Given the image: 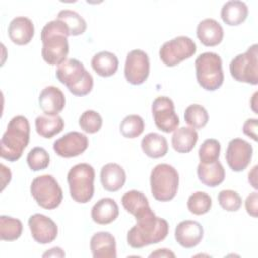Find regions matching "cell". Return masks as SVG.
I'll return each instance as SVG.
<instances>
[{
  "label": "cell",
  "instance_id": "6da1fadb",
  "mask_svg": "<svg viewBox=\"0 0 258 258\" xmlns=\"http://www.w3.org/2000/svg\"><path fill=\"white\" fill-rule=\"evenodd\" d=\"M69 35L68 26L59 19L51 20L43 26L40 38L42 41L41 55L45 62L50 66H59L67 59Z\"/></svg>",
  "mask_w": 258,
  "mask_h": 258
},
{
  "label": "cell",
  "instance_id": "7a4b0ae2",
  "mask_svg": "<svg viewBox=\"0 0 258 258\" xmlns=\"http://www.w3.org/2000/svg\"><path fill=\"white\" fill-rule=\"evenodd\" d=\"M168 229L167 221L157 217L151 210L136 219V224L128 231L127 243L135 249L159 243L166 238Z\"/></svg>",
  "mask_w": 258,
  "mask_h": 258
},
{
  "label": "cell",
  "instance_id": "3957f363",
  "mask_svg": "<svg viewBox=\"0 0 258 258\" xmlns=\"http://www.w3.org/2000/svg\"><path fill=\"white\" fill-rule=\"evenodd\" d=\"M30 125L26 117H13L3 133L0 141V156L8 161L18 160L29 142Z\"/></svg>",
  "mask_w": 258,
  "mask_h": 258
},
{
  "label": "cell",
  "instance_id": "277c9868",
  "mask_svg": "<svg viewBox=\"0 0 258 258\" xmlns=\"http://www.w3.org/2000/svg\"><path fill=\"white\" fill-rule=\"evenodd\" d=\"M55 76L75 96L83 97L88 95L94 86L92 75L76 58H68L61 62L56 69Z\"/></svg>",
  "mask_w": 258,
  "mask_h": 258
},
{
  "label": "cell",
  "instance_id": "5b68a950",
  "mask_svg": "<svg viewBox=\"0 0 258 258\" xmlns=\"http://www.w3.org/2000/svg\"><path fill=\"white\" fill-rule=\"evenodd\" d=\"M199 85L207 91H216L224 83L221 56L212 51L201 53L195 60Z\"/></svg>",
  "mask_w": 258,
  "mask_h": 258
},
{
  "label": "cell",
  "instance_id": "8992f818",
  "mask_svg": "<svg viewBox=\"0 0 258 258\" xmlns=\"http://www.w3.org/2000/svg\"><path fill=\"white\" fill-rule=\"evenodd\" d=\"M177 170L167 163L157 164L150 173V187L153 198L159 202L172 200L178 189Z\"/></svg>",
  "mask_w": 258,
  "mask_h": 258
},
{
  "label": "cell",
  "instance_id": "52a82bcc",
  "mask_svg": "<svg viewBox=\"0 0 258 258\" xmlns=\"http://www.w3.org/2000/svg\"><path fill=\"white\" fill-rule=\"evenodd\" d=\"M95 170L89 163L74 165L68 172V183L72 199L80 204L88 203L94 196Z\"/></svg>",
  "mask_w": 258,
  "mask_h": 258
},
{
  "label": "cell",
  "instance_id": "ba28073f",
  "mask_svg": "<svg viewBox=\"0 0 258 258\" xmlns=\"http://www.w3.org/2000/svg\"><path fill=\"white\" fill-rule=\"evenodd\" d=\"M30 194L37 205L46 210L57 208L63 197L61 187L50 174L35 177L30 185Z\"/></svg>",
  "mask_w": 258,
  "mask_h": 258
},
{
  "label": "cell",
  "instance_id": "9c48e42d",
  "mask_svg": "<svg viewBox=\"0 0 258 258\" xmlns=\"http://www.w3.org/2000/svg\"><path fill=\"white\" fill-rule=\"evenodd\" d=\"M234 80L251 85L258 84V45H251L244 53L237 54L230 62Z\"/></svg>",
  "mask_w": 258,
  "mask_h": 258
},
{
  "label": "cell",
  "instance_id": "30bf717a",
  "mask_svg": "<svg viewBox=\"0 0 258 258\" xmlns=\"http://www.w3.org/2000/svg\"><path fill=\"white\" fill-rule=\"evenodd\" d=\"M197 51L195 41L188 36H176L164 42L159 49V57L166 67H174L191 57Z\"/></svg>",
  "mask_w": 258,
  "mask_h": 258
},
{
  "label": "cell",
  "instance_id": "8fae6325",
  "mask_svg": "<svg viewBox=\"0 0 258 258\" xmlns=\"http://www.w3.org/2000/svg\"><path fill=\"white\" fill-rule=\"evenodd\" d=\"M152 116L155 126L165 132L169 133L177 129L179 125V118L174 110L173 101L165 96L157 97L151 106Z\"/></svg>",
  "mask_w": 258,
  "mask_h": 258
},
{
  "label": "cell",
  "instance_id": "7c38bea8",
  "mask_svg": "<svg viewBox=\"0 0 258 258\" xmlns=\"http://www.w3.org/2000/svg\"><path fill=\"white\" fill-rule=\"evenodd\" d=\"M149 57L145 51L141 49L129 51L124 68V75L128 83L132 85L143 84L149 76Z\"/></svg>",
  "mask_w": 258,
  "mask_h": 258
},
{
  "label": "cell",
  "instance_id": "4fadbf2b",
  "mask_svg": "<svg viewBox=\"0 0 258 258\" xmlns=\"http://www.w3.org/2000/svg\"><path fill=\"white\" fill-rule=\"evenodd\" d=\"M252 154L253 148L248 141L242 138H234L228 143L226 161L233 171H243L250 164Z\"/></svg>",
  "mask_w": 258,
  "mask_h": 258
},
{
  "label": "cell",
  "instance_id": "5bb4252c",
  "mask_svg": "<svg viewBox=\"0 0 258 258\" xmlns=\"http://www.w3.org/2000/svg\"><path fill=\"white\" fill-rule=\"evenodd\" d=\"M89 146L88 137L78 131H72L53 142V150L61 157L70 158L82 154Z\"/></svg>",
  "mask_w": 258,
  "mask_h": 258
},
{
  "label": "cell",
  "instance_id": "9a60e30c",
  "mask_svg": "<svg viewBox=\"0 0 258 258\" xmlns=\"http://www.w3.org/2000/svg\"><path fill=\"white\" fill-rule=\"evenodd\" d=\"M31 236L39 244H48L57 237V226L48 217L42 214H34L28 219Z\"/></svg>",
  "mask_w": 258,
  "mask_h": 258
},
{
  "label": "cell",
  "instance_id": "2e32d148",
  "mask_svg": "<svg viewBox=\"0 0 258 258\" xmlns=\"http://www.w3.org/2000/svg\"><path fill=\"white\" fill-rule=\"evenodd\" d=\"M204 236L203 226L192 220H184L178 223L174 231L176 242L183 248H194L200 244Z\"/></svg>",
  "mask_w": 258,
  "mask_h": 258
},
{
  "label": "cell",
  "instance_id": "e0dca14e",
  "mask_svg": "<svg viewBox=\"0 0 258 258\" xmlns=\"http://www.w3.org/2000/svg\"><path fill=\"white\" fill-rule=\"evenodd\" d=\"M38 103L40 109L45 115L54 116L63 110L66 105V98L59 88L48 86L40 92Z\"/></svg>",
  "mask_w": 258,
  "mask_h": 258
},
{
  "label": "cell",
  "instance_id": "ac0fdd59",
  "mask_svg": "<svg viewBox=\"0 0 258 258\" xmlns=\"http://www.w3.org/2000/svg\"><path fill=\"white\" fill-rule=\"evenodd\" d=\"M8 35L10 40L17 45L29 43L34 35L33 22L25 16L13 18L8 25Z\"/></svg>",
  "mask_w": 258,
  "mask_h": 258
},
{
  "label": "cell",
  "instance_id": "d6986e66",
  "mask_svg": "<svg viewBox=\"0 0 258 258\" xmlns=\"http://www.w3.org/2000/svg\"><path fill=\"white\" fill-rule=\"evenodd\" d=\"M90 248L94 258H116V240L109 232L95 233L90 241Z\"/></svg>",
  "mask_w": 258,
  "mask_h": 258
},
{
  "label": "cell",
  "instance_id": "ffe728a7",
  "mask_svg": "<svg viewBox=\"0 0 258 258\" xmlns=\"http://www.w3.org/2000/svg\"><path fill=\"white\" fill-rule=\"evenodd\" d=\"M197 36L204 45L216 46L223 40L224 29L217 20L206 18L198 24Z\"/></svg>",
  "mask_w": 258,
  "mask_h": 258
},
{
  "label": "cell",
  "instance_id": "44dd1931",
  "mask_svg": "<svg viewBox=\"0 0 258 258\" xmlns=\"http://www.w3.org/2000/svg\"><path fill=\"white\" fill-rule=\"evenodd\" d=\"M100 178L103 187L108 191L114 192L123 187L126 181V172L121 165L111 162L102 167Z\"/></svg>",
  "mask_w": 258,
  "mask_h": 258
},
{
  "label": "cell",
  "instance_id": "7402d4cb",
  "mask_svg": "<svg viewBox=\"0 0 258 258\" xmlns=\"http://www.w3.org/2000/svg\"><path fill=\"white\" fill-rule=\"evenodd\" d=\"M119 216V207L111 198L99 200L92 208L91 217L99 225H108L114 222Z\"/></svg>",
  "mask_w": 258,
  "mask_h": 258
},
{
  "label": "cell",
  "instance_id": "603a6c76",
  "mask_svg": "<svg viewBox=\"0 0 258 258\" xmlns=\"http://www.w3.org/2000/svg\"><path fill=\"white\" fill-rule=\"evenodd\" d=\"M197 173L200 181L210 187L218 186L225 179V169L219 160L212 163L200 162Z\"/></svg>",
  "mask_w": 258,
  "mask_h": 258
},
{
  "label": "cell",
  "instance_id": "cb8c5ba5",
  "mask_svg": "<svg viewBox=\"0 0 258 258\" xmlns=\"http://www.w3.org/2000/svg\"><path fill=\"white\" fill-rule=\"evenodd\" d=\"M121 203L124 209L133 215L135 219H138L151 211L146 196L136 189L125 192L121 199Z\"/></svg>",
  "mask_w": 258,
  "mask_h": 258
},
{
  "label": "cell",
  "instance_id": "d4e9b609",
  "mask_svg": "<svg viewBox=\"0 0 258 258\" xmlns=\"http://www.w3.org/2000/svg\"><path fill=\"white\" fill-rule=\"evenodd\" d=\"M248 12V7L245 2L239 0H231L223 5L221 9V18L226 24L235 26L246 20Z\"/></svg>",
  "mask_w": 258,
  "mask_h": 258
},
{
  "label": "cell",
  "instance_id": "484cf974",
  "mask_svg": "<svg viewBox=\"0 0 258 258\" xmlns=\"http://www.w3.org/2000/svg\"><path fill=\"white\" fill-rule=\"evenodd\" d=\"M91 64L97 75L107 78L113 76L117 72L119 67V60L116 54L111 51L104 50L96 53L93 56Z\"/></svg>",
  "mask_w": 258,
  "mask_h": 258
},
{
  "label": "cell",
  "instance_id": "4316f807",
  "mask_svg": "<svg viewBox=\"0 0 258 258\" xmlns=\"http://www.w3.org/2000/svg\"><path fill=\"white\" fill-rule=\"evenodd\" d=\"M198 138V132L194 128L181 127L174 130L171 137V144L176 152L187 153L194 149Z\"/></svg>",
  "mask_w": 258,
  "mask_h": 258
},
{
  "label": "cell",
  "instance_id": "83f0119b",
  "mask_svg": "<svg viewBox=\"0 0 258 258\" xmlns=\"http://www.w3.org/2000/svg\"><path fill=\"white\" fill-rule=\"evenodd\" d=\"M141 148L148 157L159 158L167 153L168 144L164 136L155 132H150L142 138Z\"/></svg>",
  "mask_w": 258,
  "mask_h": 258
},
{
  "label": "cell",
  "instance_id": "f1b7e54d",
  "mask_svg": "<svg viewBox=\"0 0 258 258\" xmlns=\"http://www.w3.org/2000/svg\"><path fill=\"white\" fill-rule=\"evenodd\" d=\"M64 127L62 118L58 115H40L35 119L36 132L43 138H51Z\"/></svg>",
  "mask_w": 258,
  "mask_h": 258
},
{
  "label": "cell",
  "instance_id": "f546056e",
  "mask_svg": "<svg viewBox=\"0 0 258 258\" xmlns=\"http://www.w3.org/2000/svg\"><path fill=\"white\" fill-rule=\"evenodd\" d=\"M56 19L61 20L69 28L70 35L77 36L83 34L87 29L86 20L76 11L70 9L60 10Z\"/></svg>",
  "mask_w": 258,
  "mask_h": 258
},
{
  "label": "cell",
  "instance_id": "4dcf8cb0",
  "mask_svg": "<svg viewBox=\"0 0 258 258\" xmlns=\"http://www.w3.org/2000/svg\"><path fill=\"white\" fill-rule=\"evenodd\" d=\"M22 223L20 220L4 216L0 217V238L3 241L17 240L22 234Z\"/></svg>",
  "mask_w": 258,
  "mask_h": 258
},
{
  "label": "cell",
  "instance_id": "1f68e13d",
  "mask_svg": "<svg viewBox=\"0 0 258 258\" xmlns=\"http://www.w3.org/2000/svg\"><path fill=\"white\" fill-rule=\"evenodd\" d=\"M184 121L194 129H202L209 121V114L202 105L192 104L184 111Z\"/></svg>",
  "mask_w": 258,
  "mask_h": 258
},
{
  "label": "cell",
  "instance_id": "d6a6232c",
  "mask_svg": "<svg viewBox=\"0 0 258 258\" xmlns=\"http://www.w3.org/2000/svg\"><path fill=\"white\" fill-rule=\"evenodd\" d=\"M212 208V198L204 191L191 194L187 200V209L194 215L207 214Z\"/></svg>",
  "mask_w": 258,
  "mask_h": 258
},
{
  "label": "cell",
  "instance_id": "836d02e7",
  "mask_svg": "<svg viewBox=\"0 0 258 258\" xmlns=\"http://www.w3.org/2000/svg\"><path fill=\"white\" fill-rule=\"evenodd\" d=\"M144 130V121L139 115H128L120 124V132L126 138H135L142 134Z\"/></svg>",
  "mask_w": 258,
  "mask_h": 258
},
{
  "label": "cell",
  "instance_id": "e575fe53",
  "mask_svg": "<svg viewBox=\"0 0 258 258\" xmlns=\"http://www.w3.org/2000/svg\"><path fill=\"white\" fill-rule=\"evenodd\" d=\"M221 144L215 138L206 139L199 149V158L202 163H212L219 160Z\"/></svg>",
  "mask_w": 258,
  "mask_h": 258
},
{
  "label": "cell",
  "instance_id": "d590c367",
  "mask_svg": "<svg viewBox=\"0 0 258 258\" xmlns=\"http://www.w3.org/2000/svg\"><path fill=\"white\" fill-rule=\"evenodd\" d=\"M29 168L33 171L45 169L49 164V154L42 147H33L26 157Z\"/></svg>",
  "mask_w": 258,
  "mask_h": 258
},
{
  "label": "cell",
  "instance_id": "8d00e7d4",
  "mask_svg": "<svg viewBox=\"0 0 258 258\" xmlns=\"http://www.w3.org/2000/svg\"><path fill=\"white\" fill-rule=\"evenodd\" d=\"M79 125L83 131L93 134L101 129L103 125V119L98 112L94 110H87L81 115L79 119Z\"/></svg>",
  "mask_w": 258,
  "mask_h": 258
},
{
  "label": "cell",
  "instance_id": "74e56055",
  "mask_svg": "<svg viewBox=\"0 0 258 258\" xmlns=\"http://www.w3.org/2000/svg\"><path fill=\"white\" fill-rule=\"evenodd\" d=\"M218 202L220 206L228 212H236L242 206L240 195L232 189L221 190L218 195Z\"/></svg>",
  "mask_w": 258,
  "mask_h": 258
},
{
  "label": "cell",
  "instance_id": "f35d334b",
  "mask_svg": "<svg viewBox=\"0 0 258 258\" xmlns=\"http://www.w3.org/2000/svg\"><path fill=\"white\" fill-rule=\"evenodd\" d=\"M257 201H258V196L256 191L250 194L245 201V207H246L247 213L254 218L257 217Z\"/></svg>",
  "mask_w": 258,
  "mask_h": 258
},
{
  "label": "cell",
  "instance_id": "ab89813d",
  "mask_svg": "<svg viewBox=\"0 0 258 258\" xmlns=\"http://www.w3.org/2000/svg\"><path fill=\"white\" fill-rule=\"evenodd\" d=\"M243 132L257 141V119H248L243 125Z\"/></svg>",
  "mask_w": 258,
  "mask_h": 258
},
{
  "label": "cell",
  "instance_id": "60d3db41",
  "mask_svg": "<svg viewBox=\"0 0 258 258\" xmlns=\"http://www.w3.org/2000/svg\"><path fill=\"white\" fill-rule=\"evenodd\" d=\"M0 167H1V174H2V190H3L6 184L9 183V181L11 180V171L3 163H1Z\"/></svg>",
  "mask_w": 258,
  "mask_h": 258
},
{
  "label": "cell",
  "instance_id": "b9f144b4",
  "mask_svg": "<svg viewBox=\"0 0 258 258\" xmlns=\"http://www.w3.org/2000/svg\"><path fill=\"white\" fill-rule=\"evenodd\" d=\"M149 257H175V254L168 249H157L156 251L152 252Z\"/></svg>",
  "mask_w": 258,
  "mask_h": 258
},
{
  "label": "cell",
  "instance_id": "7bdbcfd3",
  "mask_svg": "<svg viewBox=\"0 0 258 258\" xmlns=\"http://www.w3.org/2000/svg\"><path fill=\"white\" fill-rule=\"evenodd\" d=\"M43 257H64L66 254L62 251L61 248L59 247H53L51 249H49V251L45 252L43 255Z\"/></svg>",
  "mask_w": 258,
  "mask_h": 258
},
{
  "label": "cell",
  "instance_id": "ee69618b",
  "mask_svg": "<svg viewBox=\"0 0 258 258\" xmlns=\"http://www.w3.org/2000/svg\"><path fill=\"white\" fill-rule=\"evenodd\" d=\"M256 170H257V166H254L253 168H252V171L251 172H249V182L251 183V185L255 188V189H257V182H256Z\"/></svg>",
  "mask_w": 258,
  "mask_h": 258
}]
</instances>
